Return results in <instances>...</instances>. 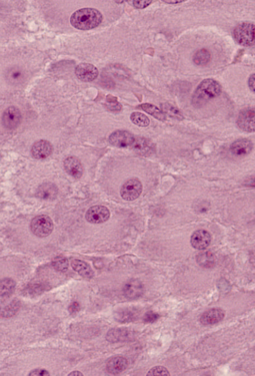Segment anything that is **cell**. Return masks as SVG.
Segmentation results:
<instances>
[{
	"label": "cell",
	"mask_w": 255,
	"mask_h": 376,
	"mask_svg": "<svg viewBox=\"0 0 255 376\" xmlns=\"http://www.w3.org/2000/svg\"><path fill=\"white\" fill-rule=\"evenodd\" d=\"M102 21V14L93 8H82L70 17L71 25L79 30H89L97 27Z\"/></svg>",
	"instance_id": "6da1fadb"
},
{
	"label": "cell",
	"mask_w": 255,
	"mask_h": 376,
	"mask_svg": "<svg viewBox=\"0 0 255 376\" xmlns=\"http://www.w3.org/2000/svg\"><path fill=\"white\" fill-rule=\"evenodd\" d=\"M221 93V85L214 79H205L203 80L193 95V102L195 104L201 105L203 102H207Z\"/></svg>",
	"instance_id": "7a4b0ae2"
},
{
	"label": "cell",
	"mask_w": 255,
	"mask_h": 376,
	"mask_svg": "<svg viewBox=\"0 0 255 376\" xmlns=\"http://www.w3.org/2000/svg\"><path fill=\"white\" fill-rule=\"evenodd\" d=\"M254 29L255 26L250 22H243L237 25L233 31V36L237 43L243 46L254 45Z\"/></svg>",
	"instance_id": "3957f363"
},
{
	"label": "cell",
	"mask_w": 255,
	"mask_h": 376,
	"mask_svg": "<svg viewBox=\"0 0 255 376\" xmlns=\"http://www.w3.org/2000/svg\"><path fill=\"white\" fill-rule=\"evenodd\" d=\"M53 222L48 216L42 214L34 218L30 224L31 231L39 238L48 237L53 230Z\"/></svg>",
	"instance_id": "277c9868"
},
{
	"label": "cell",
	"mask_w": 255,
	"mask_h": 376,
	"mask_svg": "<svg viewBox=\"0 0 255 376\" xmlns=\"http://www.w3.org/2000/svg\"><path fill=\"white\" fill-rule=\"evenodd\" d=\"M142 192V184L138 179H130L121 187V196L125 201H134Z\"/></svg>",
	"instance_id": "5b68a950"
},
{
	"label": "cell",
	"mask_w": 255,
	"mask_h": 376,
	"mask_svg": "<svg viewBox=\"0 0 255 376\" xmlns=\"http://www.w3.org/2000/svg\"><path fill=\"white\" fill-rule=\"evenodd\" d=\"M135 136L127 131H115L109 137V143L117 148H131Z\"/></svg>",
	"instance_id": "8992f818"
},
{
	"label": "cell",
	"mask_w": 255,
	"mask_h": 376,
	"mask_svg": "<svg viewBox=\"0 0 255 376\" xmlns=\"http://www.w3.org/2000/svg\"><path fill=\"white\" fill-rule=\"evenodd\" d=\"M110 217V213L106 207L94 206L90 208L86 213V221L90 224H102L105 223Z\"/></svg>",
	"instance_id": "52a82bcc"
},
{
	"label": "cell",
	"mask_w": 255,
	"mask_h": 376,
	"mask_svg": "<svg viewBox=\"0 0 255 376\" xmlns=\"http://www.w3.org/2000/svg\"><path fill=\"white\" fill-rule=\"evenodd\" d=\"M22 119L21 113L18 108H16L14 106L8 107V108L4 111L2 115V124L6 129L12 130L16 127H18Z\"/></svg>",
	"instance_id": "ba28073f"
},
{
	"label": "cell",
	"mask_w": 255,
	"mask_h": 376,
	"mask_svg": "<svg viewBox=\"0 0 255 376\" xmlns=\"http://www.w3.org/2000/svg\"><path fill=\"white\" fill-rule=\"evenodd\" d=\"M75 74L81 81L91 82L98 76V69L89 63H81L76 66Z\"/></svg>",
	"instance_id": "9c48e42d"
},
{
	"label": "cell",
	"mask_w": 255,
	"mask_h": 376,
	"mask_svg": "<svg viewBox=\"0 0 255 376\" xmlns=\"http://www.w3.org/2000/svg\"><path fill=\"white\" fill-rule=\"evenodd\" d=\"M211 243V235L210 232H208L205 229H198L194 231L191 239H190V244L192 246L196 249H205L208 247V245Z\"/></svg>",
	"instance_id": "30bf717a"
},
{
	"label": "cell",
	"mask_w": 255,
	"mask_h": 376,
	"mask_svg": "<svg viewBox=\"0 0 255 376\" xmlns=\"http://www.w3.org/2000/svg\"><path fill=\"white\" fill-rule=\"evenodd\" d=\"M53 147L46 140H40L34 143L31 148L32 157L35 159H46L52 154Z\"/></svg>",
	"instance_id": "8fae6325"
},
{
	"label": "cell",
	"mask_w": 255,
	"mask_h": 376,
	"mask_svg": "<svg viewBox=\"0 0 255 376\" xmlns=\"http://www.w3.org/2000/svg\"><path fill=\"white\" fill-rule=\"evenodd\" d=\"M64 169L68 175L72 176L75 179L81 178L84 173V169L80 160L73 156L68 157L64 160Z\"/></svg>",
	"instance_id": "7c38bea8"
},
{
	"label": "cell",
	"mask_w": 255,
	"mask_h": 376,
	"mask_svg": "<svg viewBox=\"0 0 255 376\" xmlns=\"http://www.w3.org/2000/svg\"><path fill=\"white\" fill-rule=\"evenodd\" d=\"M254 117L255 113L253 109H247L242 111L237 119L238 127L246 132H253L255 128Z\"/></svg>",
	"instance_id": "4fadbf2b"
},
{
	"label": "cell",
	"mask_w": 255,
	"mask_h": 376,
	"mask_svg": "<svg viewBox=\"0 0 255 376\" xmlns=\"http://www.w3.org/2000/svg\"><path fill=\"white\" fill-rule=\"evenodd\" d=\"M144 288L143 284L140 280L138 279H131L128 282L125 283L123 293L127 298L130 299H135L138 298L143 294Z\"/></svg>",
	"instance_id": "5bb4252c"
},
{
	"label": "cell",
	"mask_w": 255,
	"mask_h": 376,
	"mask_svg": "<svg viewBox=\"0 0 255 376\" xmlns=\"http://www.w3.org/2000/svg\"><path fill=\"white\" fill-rule=\"evenodd\" d=\"M224 316H225L224 311H222L221 309H211L201 315L200 321L204 326H213L222 320Z\"/></svg>",
	"instance_id": "9a60e30c"
},
{
	"label": "cell",
	"mask_w": 255,
	"mask_h": 376,
	"mask_svg": "<svg viewBox=\"0 0 255 376\" xmlns=\"http://www.w3.org/2000/svg\"><path fill=\"white\" fill-rule=\"evenodd\" d=\"M128 366V361L122 356H115L107 361L106 369L111 374H119L123 372Z\"/></svg>",
	"instance_id": "2e32d148"
},
{
	"label": "cell",
	"mask_w": 255,
	"mask_h": 376,
	"mask_svg": "<svg viewBox=\"0 0 255 376\" xmlns=\"http://www.w3.org/2000/svg\"><path fill=\"white\" fill-rule=\"evenodd\" d=\"M251 150H252L251 142L246 139L235 141L230 148V152L237 157L246 156L251 152Z\"/></svg>",
	"instance_id": "e0dca14e"
},
{
	"label": "cell",
	"mask_w": 255,
	"mask_h": 376,
	"mask_svg": "<svg viewBox=\"0 0 255 376\" xmlns=\"http://www.w3.org/2000/svg\"><path fill=\"white\" fill-rule=\"evenodd\" d=\"M131 148L133 151L140 155H149L153 152L152 143L148 139L141 137H135Z\"/></svg>",
	"instance_id": "ac0fdd59"
},
{
	"label": "cell",
	"mask_w": 255,
	"mask_h": 376,
	"mask_svg": "<svg viewBox=\"0 0 255 376\" xmlns=\"http://www.w3.org/2000/svg\"><path fill=\"white\" fill-rule=\"evenodd\" d=\"M36 196L39 199L51 201L54 200L57 196V187L51 183H45L42 184L36 193Z\"/></svg>",
	"instance_id": "d6986e66"
},
{
	"label": "cell",
	"mask_w": 255,
	"mask_h": 376,
	"mask_svg": "<svg viewBox=\"0 0 255 376\" xmlns=\"http://www.w3.org/2000/svg\"><path fill=\"white\" fill-rule=\"evenodd\" d=\"M132 333L127 328H115L111 329L107 334V340L111 343L125 342L131 337Z\"/></svg>",
	"instance_id": "ffe728a7"
},
{
	"label": "cell",
	"mask_w": 255,
	"mask_h": 376,
	"mask_svg": "<svg viewBox=\"0 0 255 376\" xmlns=\"http://www.w3.org/2000/svg\"><path fill=\"white\" fill-rule=\"evenodd\" d=\"M71 266L76 273H78L80 276H82L84 278H92L93 277V272L87 262H85L80 261V260H73L71 262Z\"/></svg>",
	"instance_id": "44dd1931"
},
{
	"label": "cell",
	"mask_w": 255,
	"mask_h": 376,
	"mask_svg": "<svg viewBox=\"0 0 255 376\" xmlns=\"http://www.w3.org/2000/svg\"><path fill=\"white\" fill-rule=\"evenodd\" d=\"M139 311L134 309H125L120 311H118L116 314V319L120 322H130L138 318Z\"/></svg>",
	"instance_id": "7402d4cb"
},
{
	"label": "cell",
	"mask_w": 255,
	"mask_h": 376,
	"mask_svg": "<svg viewBox=\"0 0 255 376\" xmlns=\"http://www.w3.org/2000/svg\"><path fill=\"white\" fill-rule=\"evenodd\" d=\"M210 59H211L210 52L206 49L198 50L193 56V62L198 66H204L208 64Z\"/></svg>",
	"instance_id": "603a6c76"
},
{
	"label": "cell",
	"mask_w": 255,
	"mask_h": 376,
	"mask_svg": "<svg viewBox=\"0 0 255 376\" xmlns=\"http://www.w3.org/2000/svg\"><path fill=\"white\" fill-rule=\"evenodd\" d=\"M15 289V282L11 278L0 279V296H9Z\"/></svg>",
	"instance_id": "cb8c5ba5"
},
{
	"label": "cell",
	"mask_w": 255,
	"mask_h": 376,
	"mask_svg": "<svg viewBox=\"0 0 255 376\" xmlns=\"http://www.w3.org/2000/svg\"><path fill=\"white\" fill-rule=\"evenodd\" d=\"M138 108H141L142 110H144L145 112L149 113L150 115H153L156 119L158 120H164L165 119V115L162 113V111L160 109H158L156 106L154 105H151V104H142L140 105Z\"/></svg>",
	"instance_id": "d4e9b609"
},
{
	"label": "cell",
	"mask_w": 255,
	"mask_h": 376,
	"mask_svg": "<svg viewBox=\"0 0 255 376\" xmlns=\"http://www.w3.org/2000/svg\"><path fill=\"white\" fill-rule=\"evenodd\" d=\"M197 262L200 265L204 267H211L215 263L214 256L210 252H205L197 257Z\"/></svg>",
	"instance_id": "484cf974"
},
{
	"label": "cell",
	"mask_w": 255,
	"mask_h": 376,
	"mask_svg": "<svg viewBox=\"0 0 255 376\" xmlns=\"http://www.w3.org/2000/svg\"><path fill=\"white\" fill-rule=\"evenodd\" d=\"M130 119L135 125H137V126H140V127H147L150 123L148 117H146L144 114L140 112H133L130 116Z\"/></svg>",
	"instance_id": "4316f807"
},
{
	"label": "cell",
	"mask_w": 255,
	"mask_h": 376,
	"mask_svg": "<svg viewBox=\"0 0 255 376\" xmlns=\"http://www.w3.org/2000/svg\"><path fill=\"white\" fill-rule=\"evenodd\" d=\"M52 265L56 271L66 272L67 268H68V261L66 258L57 257L52 261Z\"/></svg>",
	"instance_id": "83f0119b"
},
{
	"label": "cell",
	"mask_w": 255,
	"mask_h": 376,
	"mask_svg": "<svg viewBox=\"0 0 255 376\" xmlns=\"http://www.w3.org/2000/svg\"><path fill=\"white\" fill-rule=\"evenodd\" d=\"M147 376H169V371L162 366H157L149 370Z\"/></svg>",
	"instance_id": "f1b7e54d"
},
{
	"label": "cell",
	"mask_w": 255,
	"mask_h": 376,
	"mask_svg": "<svg viewBox=\"0 0 255 376\" xmlns=\"http://www.w3.org/2000/svg\"><path fill=\"white\" fill-rule=\"evenodd\" d=\"M8 78H9V80H11L13 82H16L17 80L21 79L22 78L21 71H19L18 69H12V70H10V72L8 74Z\"/></svg>",
	"instance_id": "f546056e"
},
{
	"label": "cell",
	"mask_w": 255,
	"mask_h": 376,
	"mask_svg": "<svg viewBox=\"0 0 255 376\" xmlns=\"http://www.w3.org/2000/svg\"><path fill=\"white\" fill-rule=\"evenodd\" d=\"M159 314L153 312V311H149L147 312L145 315H144V318L143 320L145 322H147V324H152V322H155L158 318H159Z\"/></svg>",
	"instance_id": "4dcf8cb0"
},
{
	"label": "cell",
	"mask_w": 255,
	"mask_h": 376,
	"mask_svg": "<svg viewBox=\"0 0 255 376\" xmlns=\"http://www.w3.org/2000/svg\"><path fill=\"white\" fill-rule=\"evenodd\" d=\"M45 290V288L43 286V284H32L30 286V293L33 294V293H36V294H41L43 291Z\"/></svg>",
	"instance_id": "1f68e13d"
},
{
	"label": "cell",
	"mask_w": 255,
	"mask_h": 376,
	"mask_svg": "<svg viewBox=\"0 0 255 376\" xmlns=\"http://www.w3.org/2000/svg\"><path fill=\"white\" fill-rule=\"evenodd\" d=\"M30 376H35V375H41V376H47L49 375V372L45 369H35V370H32L30 373H29Z\"/></svg>",
	"instance_id": "d6a6232c"
},
{
	"label": "cell",
	"mask_w": 255,
	"mask_h": 376,
	"mask_svg": "<svg viewBox=\"0 0 255 376\" xmlns=\"http://www.w3.org/2000/svg\"><path fill=\"white\" fill-rule=\"evenodd\" d=\"M136 8H144L152 3V1H131Z\"/></svg>",
	"instance_id": "836d02e7"
},
{
	"label": "cell",
	"mask_w": 255,
	"mask_h": 376,
	"mask_svg": "<svg viewBox=\"0 0 255 376\" xmlns=\"http://www.w3.org/2000/svg\"><path fill=\"white\" fill-rule=\"evenodd\" d=\"M79 311H80V306H79V303H78V302L74 301V302H72V303L70 304L69 311H70L71 313H76V312H78Z\"/></svg>",
	"instance_id": "e575fe53"
},
{
	"label": "cell",
	"mask_w": 255,
	"mask_h": 376,
	"mask_svg": "<svg viewBox=\"0 0 255 376\" xmlns=\"http://www.w3.org/2000/svg\"><path fill=\"white\" fill-rule=\"evenodd\" d=\"M254 81H255V75L252 74V75L250 76L249 80H248V85H249V88L251 89V91H252V92L255 91V83H254Z\"/></svg>",
	"instance_id": "d590c367"
},
{
	"label": "cell",
	"mask_w": 255,
	"mask_h": 376,
	"mask_svg": "<svg viewBox=\"0 0 255 376\" xmlns=\"http://www.w3.org/2000/svg\"><path fill=\"white\" fill-rule=\"evenodd\" d=\"M74 375H78V376H82V373H80L79 371H74L72 373L69 374V376H74Z\"/></svg>",
	"instance_id": "8d00e7d4"
},
{
	"label": "cell",
	"mask_w": 255,
	"mask_h": 376,
	"mask_svg": "<svg viewBox=\"0 0 255 376\" xmlns=\"http://www.w3.org/2000/svg\"><path fill=\"white\" fill-rule=\"evenodd\" d=\"M166 3H169V4H176V3H181L183 1H165Z\"/></svg>",
	"instance_id": "74e56055"
}]
</instances>
